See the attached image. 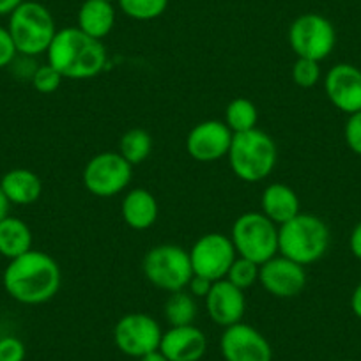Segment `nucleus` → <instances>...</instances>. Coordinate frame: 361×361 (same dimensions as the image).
I'll return each mask as SVG.
<instances>
[{"instance_id":"obj_1","label":"nucleus","mask_w":361,"mask_h":361,"mask_svg":"<svg viewBox=\"0 0 361 361\" xmlns=\"http://www.w3.org/2000/svg\"><path fill=\"white\" fill-rule=\"evenodd\" d=\"M61 282L57 260L39 250H30L9 260L2 275L6 293L22 305H43L54 300Z\"/></svg>"},{"instance_id":"obj_2","label":"nucleus","mask_w":361,"mask_h":361,"mask_svg":"<svg viewBox=\"0 0 361 361\" xmlns=\"http://www.w3.org/2000/svg\"><path fill=\"white\" fill-rule=\"evenodd\" d=\"M48 64L64 78L87 80L98 76L106 66V48L78 27L57 30L47 50Z\"/></svg>"},{"instance_id":"obj_3","label":"nucleus","mask_w":361,"mask_h":361,"mask_svg":"<svg viewBox=\"0 0 361 361\" xmlns=\"http://www.w3.org/2000/svg\"><path fill=\"white\" fill-rule=\"evenodd\" d=\"M227 158L232 172L239 179L259 183L275 170L279 149L269 135L253 128L245 133H234Z\"/></svg>"},{"instance_id":"obj_4","label":"nucleus","mask_w":361,"mask_h":361,"mask_svg":"<svg viewBox=\"0 0 361 361\" xmlns=\"http://www.w3.org/2000/svg\"><path fill=\"white\" fill-rule=\"evenodd\" d=\"M329 246V228L315 214L300 213L279 227L280 255L308 266L324 257Z\"/></svg>"},{"instance_id":"obj_5","label":"nucleus","mask_w":361,"mask_h":361,"mask_svg":"<svg viewBox=\"0 0 361 361\" xmlns=\"http://www.w3.org/2000/svg\"><path fill=\"white\" fill-rule=\"evenodd\" d=\"M8 30L16 50L23 57H37L47 54L57 34L55 20L48 8L34 0H23L9 15Z\"/></svg>"},{"instance_id":"obj_6","label":"nucleus","mask_w":361,"mask_h":361,"mask_svg":"<svg viewBox=\"0 0 361 361\" xmlns=\"http://www.w3.org/2000/svg\"><path fill=\"white\" fill-rule=\"evenodd\" d=\"M232 245L239 257L262 266L279 255V225L262 213H245L234 221Z\"/></svg>"},{"instance_id":"obj_7","label":"nucleus","mask_w":361,"mask_h":361,"mask_svg":"<svg viewBox=\"0 0 361 361\" xmlns=\"http://www.w3.org/2000/svg\"><path fill=\"white\" fill-rule=\"evenodd\" d=\"M142 269L149 283L166 293L185 290L193 276L190 252L177 245H158L149 250Z\"/></svg>"},{"instance_id":"obj_8","label":"nucleus","mask_w":361,"mask_h":361,"mask_svg":"<svg viewBox=\"0 0 361 361\" xmlns=\"http://www.w3.org/2000/svg\"><path fill=\"white\" fill-rule=\"evenodd\" d=\"M133 177V165L119 152L103 151L92 156L83 169V186L99 199H110L128 188Z\"/></svg>"},{"instance_id":"obj_9","label":"nucleus","mask_w":361,"mask_h":361,"mask_svg":"<svg viewBox=\"0 0 361 361\" xmlns=\"http://www.w3.org/2000/svg\"><path fill=\"white\" fill-rule=\"evenodd\" d=\"M289 44L298 57L321 62L335 48V27L328 18L317 13L301 15L290 23Z\"/></svg>"},{"instance_id":"obj_10","label":"nucleus","mask_w":361,"mask_h":361,"mask_svg":"<svg viewBox=\"0 0 361 361\" xmlns=\"http://www.w3.org/2000/svg\"><path fill=\"white\" fill-rule=\"evenodd\" d=\"M238 257L231 235L209 232L200 235L190 250L193 275L204 276L211 282H218L227 276L232 262Z\"/></svg>"},{"instance_id":"obj_11","label":"nucleus","mask_w":361,"mask_h":361,"mask_svg":"<svg viewBox=\"0 0 361 361\" xmlns=\"http://www.w3.org/2000/svg\"><path fill=\"white\" fill-rule=\"evenodd\" d=\"M161 326L147 314H126L117 321L114 328V340L117 349L131 357H142L159 349L161 343Z\"/></svg>"},{"instance_id":"obj_12","label":"nucleus","mask_w":361,"mask_h":361,"mask_svg":"<svg viewBox=\"0 0 361 361\" xmlns=\"http://www.w3.org/2000/svg\"><path fill=\"white\" fill-rule=\"evenodd\" d=\"M259 282L271 296L290 300L300 296L307 287V271L287 257L275 255L260 266Z\"/></svg>"},{"instance_id":"obj_13","label":"nucleus","mask_w":361,"mask_h":361,"mask_svg":"<svg viewBox=\"0 0 361 361\" xmlns=\"http://www.w3.org/2000/svg\"><path fill=\"white\" fill-rule=\"evenodd\" d=\"M220 350L225 361H271L273 349L259 329L238 322L225 328L220 338Z\"/></svg>"},{"instance_id":"obj_14","label":"nucleus","mask_w":361,"mask_h":361,"mask_svg":"<svg viewBox=\"0 0 361 361\" xmlns=\"http://www.w3.org/2000/svg\"><path fill=\"white\" fill-rule=\"evenodd\" d=\"M232 138L234 133L224 121H202L186 137V152L197 161H216L228 154Z\"/></svg>"},{"instance_id":"obj_15","label":"nucleus","mask_w":361,"mask_h":361,"mask_svg":"<svg viewBox=\"0 0 361 361\" xmlns=\"http://www.w3.org/2000/svg\"><path fill=\"white\" fill-rule=\"evenodd\" d=\"M324 89L329 102L345 114L361 110V69L353 64H336L324 78Z\"/></svg>"},{"instance_id":"obj_16","label":"nucleus","mask_w":361,"mask_h":361,"mask_svg":"<svg viewBox=\"0 0 361 361\" xmlns=\"http://www.w3.org/2000/svg\"><path fill=\"white\" fill-rule=\"evenodd\" d=\"M206 308L214 324L228 328L241 322L246 310V300L243 289L235 287L227 279L213 282L206 298Z\"/></svg>"},{"instance_id":"obj_17","label":"nucleus","mask_w":361,"mask_h":361,"mask_svg":"<svg viewBox=\"0 0 361 361\" xmlns=\"http://www.w3.org/2000/svg\"><path fill=\"white\" fill-rule=\"evenodd\" d=\"M159 350L169 361H200L207 350V338L195 324L176 326L163 333Z\"/></svg>"},{"instance_id":"obj_18","label":"nucleus","mask_w":361,"mask_h":361,"mask_svg":"<svg viewBox=\"0 0 361 361\" xmlns=\"http://www.w3.org/2000/svg\"><path fill=\"white\" fill-rule=\"evenodd\" d=\"M260 213L266 214L273 224L283 225L300 214V199L290 186L273 183L260 197Z\"/></svg>"},{"instance_id":"obj_19","label":"nucleus","mask_w":361,"mask_h":361,"mask_svg":"<svg viewBox=\"0 0 361 361\" xmlns=\"http://www.w3.org/2000/svg\"><path fill=\"white\" fill-rule=\"evenodd\" d=\"M124 224L133 231H147L158 220V202L154 195L145 188H135L123 199Z\"/></svg>"},{"instance_id":"obj_20","label":"nucleus","mask_w":361,"mask_h":361,"mask_svg":"<svg viewBox=\"0 0 361 361\" xmlns=\"http://www.w3.org/2000/svg\"><path fill=\"white\" fill-rule=\"evenodd\" d=\"M0 190L4 192L8 200L16 206L34 204L43 193V183L39 176L32 170L13 169L6 172L0 179Z\"/></svg>"},{"instance_id":"obj_21","label":"nucleus","mask_w":361,"mask_h":361,"mask_svg":"<svg viewBox=\"0 0 361 361\" xmlns=\"http://www.w3.org/2000/svg\"><path fill=\"white\" fill-rule=\"evenodd\" d=\"M78 29L102 41L116 25V8L109 0H85L78 9Z\"/></svg>"},{"instance_id":"obj_22","label":"nucleus","mask_w":361,"mask_h":361,"mask_svg":"<svg viewBox=\"0 0 361 361\" xmlns=\"http://www.w3.org/2000/svg\"><path fill=\"white\" fill-rule=\"evenodd\" d=\"M32 250V232L29 225L16 216L0 221V255L13 260Z\"/></svg>"},{"instance_id":"obj_23","label":"nucleus","mask_w":361,"mask_h":361,"mask_svg":"<svg viewBox=\"0 0 361 361\" xmlns=\"http://www.w3.org/2000/svg\"><path fill=\"white\" fill-rule=\"evenodd\" d=\"M197 312L199 310H197L195 298L190 293H185V290L170 293L169 300L165 301V308H163V314H165V319L170 324V328L193 324Z\"/></svg>"},{"instance_id":"obj_24","label":"nucleus","mask_w":361,"mask_h":361,"mask_svg":"<svg viewBox=\"0 0 361 361\" xmlns=\"http://www.w3.org/2000/svg\"><path fill=\"white\" fill-rule=\"evenodd\" d=\"M119 152L131 165H140L142 161L151 156L152 152V137L145 130L133 128L128 130L119 140Z\"/></svg>"},{"instance_id":"obj_25","label":"nucleus","mask_w":361,"mask_h":361,"mask_svg":"<svg viewBox=\"0 0 361 361\" xmlns=\"http://www.w3.org/2000/svg\"><path fill=\"white\" fill-rule=\"evenodd\" d=\"M259 112L257 106L246 98L232 99L225 110V124L231 128L232 133H245L257 128Z\"/></svg>"},{"instance_id":"obj_26","label":"nucleus","mask_w":361,"mask_h":361,"mask_svg":"<svg viewBox=\"0 0 361 361\" xmlns=\"http://www.w3.org/2000/svg\"><path fill=\"white\" fill-rule=\"evenodd\" d=\"M117 4L128 18L149 22L159 18L166 11L169 0H117Z\"/></svg>"},{"instance_id":"obj_27","label":"nucleus","mask_w":361,"mask_h":361,"mask_svg":"<svg viewBox=\"0 0 361 361\" xmlns=\"http://www.w3.org/2000/svg\"><path fill=\"white\" fill-rule=\"evenodd\" d=\"M259 271H260L259 264L238 255L234 262H232L231 269H228L225 279H227L231 283H234L235 287L245 290L248 289V287H252L253 283L259 282Z\"/></svg>"},{"instance_id":"obj_28","label":"nucleus","mask_w":361,"mask_h":361,"mask_svg":"<svg viewBox=\"0 0 361 361\" xmlns=\"http://www.w3.org/2000/svg\"><path fill=\"white\" fill-rule=\"evenodd\" d=\"M62 78L64 76L47 62L43 66H37L30 82H32V87L37 92H41V94H51V92H55L61 87Z\"/></svg>"},{"instance_id":"obj_29","label":"nucleus","mask_w":361,"mask_h":361,"mask_svg":"<svg viewBox=\"0 0 361 361\" xmlns=\"http://www.w3.org/2000/svg\"><path fill=\"white\" fill-rule=\"evenodd\" d=\"M293 80L296 85L303 87V89H310V87L317 85L319 80H321L319 62L298 57V61L293 66Z\"/></svg>"},{"instance_id":"obj_30","label":"nucleus","mask_w":361,"mask_h":361,"mask_svg":"<svg viewBox=\"0 0 361 361\" xmlns=\"http://www.w3.org/2000/svg\"><path fill=\"white\" fill-rule=\"evenodd\" d=\"M25 360V345L16 336H2L0 338V361H23Z\"/></svg>"},{"instance_id":"obj_31","label":"nucleus","mask_w":361,"mask_h":361,"mask_svg":"<svg viewBox=\"0 0 361 361\" xmlns=\"http://www.w3.org/2000/svg\"><path fill=\"white\" fill-rule=\"evenodd\" d=\"M343 135H345V142L350 151L361 156V110L356 114H350L345 123Z\"/></svg>"},{"instance_id":"obj_32","label":"nucleus","mask_w":361,"mask_h":361,"mask_svg":"<svg viewBox=\"0 0 361 361\" xmlns=\"http://www.w3.org/2000/svg\"><path fill=\"white\" fill-rule=\"evenodd\" d=\"M16 55H18V50L13 43L11 34L6 27H0V68L11 66L16 61Z\"/></svg>"},{"instance_id":"obj_33","label":"nucleus","mask_w":361,"mask_h":361,"mask_svg":"<svg viewBox=\"0 0 361 361\" xmlns=\"http://www.w3.org/2000/svg\"><path fill=\"white\" fill-rule=\"evenodd\" d=\"M211 286H213V282H211V280L204 279V276H199V275H193L192 280H190V283H188V289H190V294H192L193 298H206L207 294H209Z\"/></svg>"},{"instance_id":"obj_34","label":"nucleus","mask_w":361,"mask_h":361,"mask_svg":"<svg viewBox=\"0 0 361 361\" xmlns=\"http://www.w3.org/2000/svg\"><path fill=\"white\" fill-rule=\"evenodd\" d=\"M349 246L353 255L361 260V221L353 228V234H350V239H349Z\"/></svg>"},{"instance_id":"obj_35","label":"nucleus","mask_w":361,"mask_h":361,"mask_svg":"<svg viewBox=\"0 0 361 361\" xmlns=\"http://www.w3.org/2000/svg\"><path fill=\"white\" fill-rule=\"evenodd\" d=\"M350 308H353L354 315L361 319V283L354 289L353 296H350Z\"/></svg>"},{"instance_id":"obj_36","label":"nucleus","mask_w":361,"mask_h":361,"mask_svg":"<svg viewBox=\"0 0 361 361\" xmlns=\"http://www.w3.org/2000/svg\"><path fill=\"white\" fill-rule=\"evenodd\" d=\"M22 2L23 0H0V16L11 15Z\"/></svg>"},{"instance_id":"obj_37","label":"nucleus","mask_w":361,"mask_h":361,"mask_svg":"<svg viewBox=\"0 0 361 361\" xmlns=\"http://www.w3.org/2000/svg\"><path fill=\"white\" fill-rule=\"evenodd\" d=\"M9 206H11V202L4 195V192L0 190V221L4 220L6 216H9Z\"/></svg>"},{"instance_id":"obj_38","label":"nucleus","mask_w":361,"mask_h":361,"mask_svg":"<svg viewBox=\"0 0 361 361\" xmlns=\"http://www.w3.org/2000/svg\"><path fill=\"white\" fill-rule=\"evenodd\" d=\"M140 361H169V360H166L165 354L158 349V350H152V353L145 354V356H142Z\"/></svg>"},{"instance_id":"obj_39","label":"nucleus","mask_w":361,"mask_h":361,"mask_svg":"<svg viewBox=\"0 0 361 361\" xmlns=\"http://www.w3.org/2000/svg\"><path fill=\"white\" fill-rule=\"evenodd\" d=\"M0 338H2V333H0Z\"/></svg>"},{"instance_id":"obj_40","label":"nucleus","mask_w":361,"mask_h":361,"mask_svg":"<svg viewBox=\"0 0 361 361\" xmlns=\"http://www.w3.org/2000/svg\"><path fill=\"white\" fill-rule=\"evenodd\" d=\"M109 2H114V0H109Z\"/></svg>"}]
</instances>
